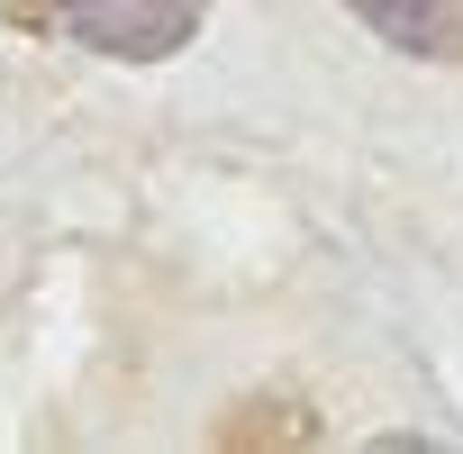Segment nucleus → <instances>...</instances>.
Instances as JSON below:
<instances>
[{"instance_id":"1","label":"nucleus","mask_w":463,"mask_h":454,"mask_svg":"<svg viewBox=\"0 0 463 454\" xmlns=\"http://www.w3.org/2000/svg\"><path fill=\"white\" fill-rule=\"evenodd\" d=\"M0 19L46 46L109 55V64H164L200 37L209 0H0Z\"/></svg>"},{"instance_id":"2","label":"nucleus","mask_w":463,"mask_h":454,"mask_svg":"<svg viewBox=\"0 0 463 454\" xmlns=\"http://www.w3.org/2000/svg\"><path fill=\"white\" fill-rule=\"evenodd\" d=\"M345 10L418 64H463V0H345Z\"/></svg>"},{"instance_id":"3","label":"nucleus","mask_w":463,"mask_h":454,"mask_svg":"<svg viewBox=\"0 0 463 454\" xmlns=\"http://www.w3.org/2000/svg\"><path fill=\"white\" fill-rule=\"evenodd\" d=\"M218 436H227V445H309V436H318V418H309V409H300V418H282V400H255V418H227Z\"/></svg>"}]
</instances>
